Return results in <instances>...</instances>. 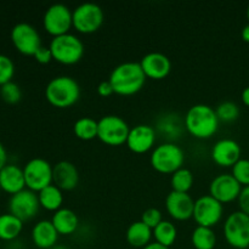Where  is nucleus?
Returning <instances> with one entry per match:
<instances>
[{"instance_id":"obj_1","label":"nucleus","mask_w":249,"mask_h":249,"mask_svg":"<svg viewBox=\"0 0 249 249\" xmlns=\"http://www.w3.org/2000/svg\"><path fill=\"white\" fill-rule=\"evenodd\" d=\"M146 75L141 68L140 62L128 61L116 66L109 74V83L112 84L114 94L122 96H130L143 88Z\"/></svg>"},{"instance_id":"obj_2","label":"nucleus","mask_w":249,"mask_h":249,"mask_svg":"<svg viewBox=\"0 0 249 249\" xmlns=\"http://www.w3.org/2000/svg\"><path fill=\"white\" fill-rule=\"evenodd\" d=\"M219 124L215 109L209 105H194L184 117L185 129L197 139L212 138L218 131Z\"/></svg>"},{"instance_id":"obj_3","label":"nucleus","mask_w":249,"mask_h":249,"mask_svg":"<svg viewBox=\"0 0 249 249\" xmlns=\"http://www.w3.org/2000/svg\"><path fill=\"white\" fill-rule=\"evenodd\" d=\"M45 97L50 105L57 108H68L80 97V87L70 75L53 77L46 84Z\"/></svg>"},{"instance_id":"obj_4","label":"nucleus","mask_w":249,"mask_h":249,"mask_svg":"<svg viewBox=\"0 0 249 249\" xmlns=\"http://www.w3.org/2000/svg\"><path fill=\"white\" fill-rule=\"evenodd\" d=\"M185 152L174 142H163L152 150L150 163L153 169L162 174H173L184 167Z\"/></svg>"},{"instance_id":"obj_5","label":"nucleus","mask_w":249,"mask_h":249,"mask_svg":"<svg viewBox=\"0 0 249 249\" xmlns=\"http://www.w3.org/2000/svg\"><path fill=\"white\" fill-rule=\"evenodd\" d=\"M53 61L62 65H74L84 55V44L75 34L67 33L53 36L49 44Z\"/></svg>"},{"instance_id":"obj_6","label":"nucleus","mask_w":249,"mask_h":249,"mask_svg":"<svg viewBox=\"0 0 249 249\" xmlns=\"http://www.w3.org/2000/svg\"><path fill=\"white\" fill-rule=\"evenodd\" d=\"M99 131L97 138L108 146H121L128 140L130 126L122 117L107 114L97 121Z\"/></svg>"},{"instance_id":"obj_7","label":"nucleus","mask_w":249,"mask_h":249,"mask_svg":"<svg viewBox=\"0 0 249 249\" xmlns=\"http://www.w3.org/2000/svg\"><path fill=\"white\" fill-rule=\"evenodd\" d=\"M73 27L83 34H91L99 31L105 21L104 10L95 2H83L72 10Z\"/></svg>"},{"instance_id":"obj_8","label":"nucleus","mask_w":249,"mask_h":249,"mask_svg":"<svg viewBox=\"0 0 249 249\" xmlns=\"http://www.w3.org/2000/svg\"><path fill=\"white\" fill-rule=\"evenodd\" d=\"M224 237L232 248H249V216L243 212L231 213L224 223Z\"/></svg>"},{"instance_id":"obj_9","label":"nucleus","mask_w":249,"mask_h":249,"mask_svg":"<svg viewBox=\"0 0 249 249\" xmlns=\"http://www.w3.org/2000/svg\"><path fill=\"white\" fill-rule=\"evenodd\" d=\"M53 165L44 158L36 157L29 160L23 167L26 187L36 192L53 184Z\"/></svg>"},{"instance_id":"obj_10","label":"nucleus","mask_w":249,"mask_h":249,"mask_svg":"<svg viewBox=\"0 0 249 249\" xmlns=\"http://www.w3.org/2000/svg\"><path fill=\"white\" fill-rule=\"evenodd\" d=\"M43 27L53 38L70 33V29L73 27L72 10L61 2L53 4L44 12Z\"/></svg>"},{"instance_id":"obj_11","label":"nucleus","mask_w":249,"mask_h":249,"mask_svg":"<svg viewBox=\"0 0 249 249\" xmlns=\"http://www.w3.org/2000/svg\"><path fill=\"white\" fill-rule=\"evenodd\" d=\"M11 41L18 53L27 56H34L41 44L40 34L34 26L27 22H18L11 29Z\"/></svg>"},{"instance_id":"obj_12","label":"nucleus","mask_w":249,"mask_h":249,"mask_svg":"<svg viewBox=\"0 0 249 249\" xmlns=\"http://www.w3.org/2000/svg\"><path fill=\"white\" fill-rule=\"evenodd\" d=\"M224 214V204L216 201L211 195H204L195 201L194 216L197 226L213 228L221 220Z\"/></svg>"},{"instance_id":"obj_13","label":"nucleus","mask_w":249,"mask_h":249,"mask_svg":"<svg viewBox=\"0 0 249 249\" xmlns=\"http://www.w3.org/2000/svg\"><path fill=\"white\" fill-rule=\"evenodd\" d=\"M40 203L38 194L29 189H24L12 195L9 199V213L14 214L22 221L33 219L38 214Z\"/></svg>"},{"instance_id":"obj_14","label":"nucleus","mask_w":249,"mask_h":249,"mask_svg":"<svg viewBox=\"0 0 249 249\" xmlns=\"http://www.w3.org/2000/svg\"><path fill=\"white\" fill-rule=\"evenodd\" d=\"M242 186L232 174H219L209 184V195L221 204L230 203L240 197Z\"/></svg>"},{"instance_id":"obj_15","label":"nucleus","mask_w":249,"mask_h":249,"mask_svg":"<svg viewBox=\"0 0 249 249\" xmlns=\"http://www.w3.org/2000/svg\"><path fill=\"white\" fill-rule=\"evenodd\" d=\"M195 201L191 195L170 191L165 197V209L174 220L185 221L194 216Z\"/></svg>"},{"instance_id":"obj_16","label":"nucleus","mask_w":249,"mask_h":249,"mask_svg":"<svg viewBox=\"0 0 249 249\" xmlns=\"http://www.w3.org/2000/svg\"><path fill=\"white\" fill-rule=\"evenodd\" d=\"M242 150L240 143L232 139H220L212 147V160L220 167L232 168L241 160Z\"/></svg>"},{"instance_id":"obj_17","label":"nucleus","mask_w":249,"mask_h":249,"mask_svg":"<svg viewBox=\"0 0 249 249\" xmlns=\"http://www.w3.org/2000/svg\"><path fill=\"white\" fill-rule=\"evenodd\" d=\"M140 66L146 78L153 80H162L169 75L172 71V62L167 55L158 51L148 53L141 58Z\"/></svg>"},{"instance_id":"obj_18","label":"nucleus","mask_w":249,"mask_h":249,"mask_svg":"<svg viewBox=\"0 0 249 249\" xmlns=\"http://www.w3.org/2000/svg\"><path fill=\"white\" fill-rule=\"evenodd\" d=\"M156 142V129L148 124H138L129 131L126 146L134 153H146L152 150Z\"/></svg>"},{"instance_id":"obj_19","label":"nucleus","mask_w":249,"mask_h":249,"mask_svg":"<svg viewBox=\"0 0 249 249\" xmlns=\"http://www.w3.org/2000/svg\"><path fill=\"white\" fill-rule=\"evenodd\" d=\"M53 184L62 191H72L79 184V172L70 160H61L53 165Z\"/></svg>"},{"instance_id":"obj_20","label":"nucleus","mask_w":249,"mask_h":249,"mask_svg":"<svg viewBox=\"0 0 249 249\" xmlns=\"http://www.w3.org/2000/svg\"><path fill=\"white\" fill-rule=\"evenodd\" d=\"M0 189L10 194L11 196L22 191V190L27 189L23 168L18 167L17 164L7 163L0 170Z\"/></svg>"},{"instance_id":"obj_21","label":"nucleus","mask_w":249,"mask_h":249,"mask_svg":"<svg viewBox=\"0 0 249 249\" xmlns=\"http://www.w3.org/2000/svg\"><path fill=\"white\" fill-rule=\"evenodd\" d=\"M58 232L51 220H40L32 229V241L40 249H51L57 245Z\"/></svg>"},{"instance_id":"obj_22","label":"nucleus","mask_w":249,"mask_h":249,"mask_svg":"<svg viewBox=\"0 0 249 249\" xmlns=\"http://www.w3.org/2000/svg\"><path fill=\"white\" fill-rule=\"evenodd\" d=\"M51 223L57 230L58 235L68 236L77 231L78 226H79V218L74 211L62 207L53 214Z\"/></svg>"},{"instance_id":"obj_23","label":"nucleus","mask_w":249,"mask_h":249,"mask_svg":"<svg viewBox=\"0 0 249 249\" xmlns=\"http://www.w3.org/2000/svg\"><path fill=\"white\" fill-rule=\"evenodd\" d=\"M153 237V230L141 220L134 221L128 226L125 232L126 242L133 248H145L148 243H151V238Z\"/></svg>"},{"instance_id":"obj_24","label":"nucleus","mask_w":249,"mask_h":249,"mask_svg":"<svg viewBox=\"0 0 249 249\" xmlns=\"http://www.w3.org/2000/svg\"><path fill=\"white\" fill-rule=\"evenodd\" d=\"M38 198L41 208L55 213L56 211L62 208L63 191L56 185L51 184L38 192Z\"/></svg>"},{"instance_id":"obj_25","label":"nucleus","mask_w":249,"mask_h":249,"mask_svg":"<svg viewBox=\"0 0 249 249\" xmlns=\"http://www.w3.org/2000/svg\"><path fill=\"white\" fill-rule=\"evenodd\" d=\"M23 230V221L11 213L0 214V240L12 241Z\"/></svg>"},{"instance_id":"obj_26","label":"nucleus","mask_w":249,"mask_h":249,"mask_svg":"<svg viewBox=\"0 0 249 249\" xmlns=\"http://www.w3.org/2000/svg\"><path fill=\"white\" fill-rule=\"evenodd\" d=\"M155 242L170 248L175 243L178 237V229L174 223L169 220H163L153 229Z\"/></svg>"},{"instance_id":"obj_27","label":"nucleus","mask_w":249,"mask_h":249,"mask_svg":"<svg viewBox=\"0 0 249 249\" xmlns=\"http://www.w3.org/2000/svg\"><path fill=\"white\" fill-rule=\"evenodd\" d=\"M97 131H99V123L91 117H82L77 119L73 125L74 135L84 141L94 140L95 138H97Z\"/></svg>"},{"instance_id":"obj_28","label":"nucleus","mask_w":249,"mask_h":249,"mask_svg":"<svg viewBox=\"0 0 249 249\" xmlns=\"http://www.w3.org/2000/svg\"><path fill=\"white\" fill-rule=\"evenodd\" d=\"M191 242L195 249H214L216 246V235L213 228L197 226L192 231Z\"/></svg>"},{"instance_id":"obj_29","label":"nucleus","mask_w":249,"mask_h":249,"mask_svg":"<svg viewBox=\"0 0 249 249\" xmlns=\"http://www.w3.org/2000/svg\"><path fill=\"white\" fill-rule=\"evenodd\" d=\"M194 173L189 168H180L179 170L173 173L172 178H170L172 191L189 194V191L194 186Z\"/></svg>"},{"instance_id":"obj_30","label":"nucleus","mask_w":249,"mask_h":249,"mask_svg":"<svg viewBox=\"0 0 249 249\" xmlns=\"http://www.w3.org/2000/svg\"><path fill=\"white\" fill-rule=\"evenodd\" d=\"M219 121L224 123L235 122L240 117V107L233 101H223L215 108Z\"/></svg>"},{"instance_id":"obj_31","label":"nucleus","mask_w":249,"mask_h":249,"mask_svg":"<svg viewBox=\"0 0 249 249\" xmlns=\"http://www.w3.org/2000/svg\"><path fill=\"white\" fill-rule=\"evenodd\" d=\"M0 96L7 104H17L22 99V90L15 82H9L0 87Z\"/></svg>"},{"instance_id":"obj_32","label":"nucleus","mask_w":249,"mask_h":249,"mask_svg":"<svg viewBox=\"0 0 249 249\" xmlns=\"http://www.w3.org/2000/svg\"><path fill=\"white\" fill-rule=\"evenodd\" d=\"M158 128L162 133L168 134V135L178 136L180 134V130H181V124H180V119L175 116H165L163 117L162 119L158 123Z\"/></svg>"},{"instance_id":"obj_33","label":"nucleus","mask_w":249,"mask_h":249,"mask_svg":"<svg viewBox=\"0 0 249 249\" xmlns=\"http://www.w3.org/2000/svg\"><path fill=\"white\" fill-rule=\"evenodd\" d=\"M232 177L241 184V186H249V160L241 158L232 167Z\"/></svg>"},{"instance_id":"obj_34","label":"nucleus","mask_w":249,"mask_h":249,"mask_svg":"<svg viewBox=\"0 0 249 249\" xmlns=\"http://www.w3.org/2000/svg\"><path fill=\"white\" fill-rule=\"evenodd\" d=\"M15 75V63L9 56L0 53V87L11 82Z\"/></svg>"},{"instance_id":"obj_35","label":"nucleus","mask_w":249,"mask_h":249,"mask_svg":"<svg viewBox=\"0 0 249 249\" xmlns=\"http://www.w3.org/2000/svg\"><path fill=\"white\" fill-rule=\"evenodd\" d=\"M141 221L153 230L158 224L163 221L162 212L158 208H147L146 211H143L142 215H141Z\"/></svg>"},{"instance_id":"obj_36","label":"nucleus","mask_w":249,"mask_h":249,"mask_svg":"<svg viewBox=\"0 0 249 249\" xmlns=\"http://www.w3.org/2000/svg\"><path fill=\"white\" fill-rule=\"evenodd\" d=\"M33 57L36 58V62L41 63V65H46V63H50L51 61L53 60L50 48H49V46H44V45H41L40 48L36 50V53H34Z\"/></svg>"},{"instance_id":"obj_37","label":"nucleus","mask_w":249,"mask_h":249,"mask_svg":"<svg viewBox=\"0 0 249 249\" xmlns=\"http://www.w3.org/2000/svg\"><path fill=\"white\" fill-rule=\"evenodd\" d=\"M237 201L240 211L249 216V186L242 187V191H241V195Z\"/></svg>"},{"instance_id":"obj_38","label":"nucleus","mask_w":249,"mask_h":249,"mask_svg":"<svg viewBox=\"0 0 249 249\" xmlns=\"http://www.w3.org/2000/svg\"><path fill=\"white\" fill-rule=\"evenodd\" d=\"M97 94L101 97H108L112 94H114V90L109 80H102L99 85H97Z\"/></svg>"},{"instance_id":"obj_39","label":"nucleus","mask_w":249,"mask_h":249,"mask_svg":"<svg viewBox=\"0 0 249 249\" xmlns=\"http://www.w3.org/2000/svg\"><path fill=\"white\" fill-rule=\"evenodd\" d=\"M7 164V153H6V148L5 146L2 145L1 141H0V170Z\"/></svg>"},{"instance_id":"obj_40","label":"nucleus","mask_w":249,"mask_h":249,"mask_svg":"<svg viewBox=\"0 0 249 249\" xmlns=\"http://www.w3.org/2000/svg\"><path fill=\"white\" fill-rule=\"evenodd\" d=\"M241 99H242V102L245 106L249 107V87L245 88L242 91V94H241Z\"/></svg>"},{"instance_id":"obj_41","label":"nucleus","mask_w":249,"mask_h":249,"mask_svg":"<svg viewBox=\"0 0 249 249\" xmlns=\"http://www.w3.org/2000/svg\"><path fill=\"white\" fill-rule=\"evenodd\" d=\"M241 36H242L243 41L246 43H249V23L246 24L242 28V32H241Z\"/></svg>"},{"instance_id":"obj_42","label":"nucleus","mask_w":249,"mask_h":249,"mask_svg":"<svg viewBox=\"0 0 249 249\" xmlns=\"http://www.w3.org/2000/svg\"><path fill=\"white\" fill-rule=\"evenodd\" d=\"M142 249H169V248L164 247V246L160 245V243H157V242H151V243H148V245Z\"/></svg>"},{"instance_id":"obj_43","label":"nucleus","mask_w":249,"mask_h":249,"mask_svg":"<svg viewBox=\"0 0 249 249\" xmlns=\"http://www.w3.org/2000/svg\"><path fill=\"white\" fill-rule=\"evenodd\" d=\"M51 249H71V248L67 247V246H63V245H56L55 247H53Z\"/></svg>"},{"instance_id":"obj_44","label":"nucleus","mask_w":249,"mask_h":249,"mask_svg":"<svg viewBox=\"0 0 249 249\" xmlns=\"http://www.w3.org/2000/svg\"><path fill=\"white\" fill-rule=\"evenodd\" d=\"M247 19H248V23H249V5L247 7Z\"/></svg>"}]
</instances>
